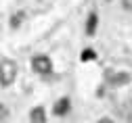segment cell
<instances>
[{
    "label": "cell",
    "mask_w": 132,
    "mask_h": 123,
    "mask_svg": "<svg viewBox=\"0 0 132 123\" xmlns=\"http://www.w3.org/2000/svg\"><path fill=\"white\" fill-rule=\"evenodd\" d=\"M21 21H23V13H15V15H13L11 25H13V27H17V25H21Z\"/></svg>",
    "instance_id": "cell-8"
},
{
    "label": "cell",
    "mask_w": 132,
    "mask_h": 123,
    "mask_svg": "<svg viewBox=\"0 0 132 123\" xmlns=\"http://www.w3.org/2000/svg\"><path fill=\"white\" fill-rule=\"evenodd\" d=\"M82 59H84V61H86V59H94V52H92V50H84Z\"/></svg>",
    "instance_id": "cell-11"
},
{
    "label": "cell",
    "mask_w": 132,
    "mask_h": 123,
    "mask_svg": "<svg viewBox=\"0 0 132 123\" xmlns=\"http://www.w3.org/2000/svg\"><path fill=\"white\" fill-rule=\"evenodd\" d=\"M94 29H96V15L92 13V15L88 17V25H86V33H88V36H92V33H94Z\"/></svg>",
    "instance_id": "cell-6"
},
{
    "label": "cell",
    "mask_w": 132,
    "mask_h": 123,
    "mask_svg": "<svg viewBox=\"0 0 132 123\" xmlns=\"http://www.w3.org/2000/svg\"><path fill=\"white\" fill-rule=\"evenodd\" d=\"M122 113H124L126 121H132V100H128V102L124 104V109H122Z\"/></svg>",
    "instance_id": "cell-7"
},
{
    "label": "cell",
    "mask_w": 132,
    "mask_h": 123,
    "mask_svg": "<svg viewBox=\"0 0 132 123\" xmlns=\"http://www.w3.org/2000/svg\"><path fill=\"white\" fill-rule=\"evenodd\" d=\"M98 123H113V121H111V119H101Z\"/></svg>",
    "instance_id": "cell-12"
},
{
    "label": "cell",
    "mask_w": 132,
    "mask_h": 123,
    "mask_svg": "<svg viewBox=\"0 0 132 123\" xmlns=\"http://www.w3.org/2000/svg\"><path fill=\"white\" fill-rule=\"evenodd\" d=\"M29 123H46V115H44V109L42 107H36L34 111L29 113Z\"/></svg>",
    "instance_id": "cell-4"
},
{
    "label": "cell",
    "mask_w": 132,
    "mask_h": 123,
    "mask_svg": "<svg viewBox=\"0 0 132 123\" xmlns=\"http://www.w3.org/2000/svg\"><path fill=\"white\" fill-rule=\"evenodd\" d=\"M6 115H9L6 107H2V104H0V121H2V119H6Z\"/></svg>",
    "instance_id": "cell-10"
},
{
    "label": "cell",
    "mask_w": 132,
    "mask_h": 123,
    "mask_svg": "<svg viewBox=\"0 0 132 123\" xmlns=\"http://www.w3.org/2000/svg\"><path fill=\"white\" fill-rule=\"evenodd\" d=\"M107 79L111 81V86H122V83H128L130 81V75L128 73H113V71H109L107 73Z\"/></svg>",
    "instance_id": "cell-3"
},
{
    "label": "cell",
    "mask_w": 132,
    "mask_h": 123,
    "mask_svg": "<svg viewBox=\"0 0 132 123\" xmlns=\"http://www.w3.org/2000/svg\"><path fill=\"white\" fill-rule=\"evenodd\" d=\"M31 67H34L38 73H51L53 71V63H51L48 56H36L31 61Z\"/></svg>",
    "instance_id": "cell-2"
},
{
    "label": "cell",
    "mask_w": 132,
    "mask_h": 123,
    "mask_svg": "<svg viewBox=\"0 0 132 123\" xmlns=\"http://www.w3.org/2000/svg\"><path fill=\"white\" fill-rule=\"evenodd\" d=\"M15 77H17V65H15V61H11V59L0 61V83L6 88L15 81Z\"/></svg>",
    "instance_id": "cell-1"
},
{
    "label": "cell",
    "mask_w": 132,
    "mask_h": 123,
    "mask_svg": "<svg viewBox=\"0 0 132 123\" xmlns=\"http://www.w3.org/2000/svg\"><path fill=\"white\" fill-rule=\"evenodd\" d=\"M122 6H124L128 13H132V0H122Z\"/></svg>",
    "instance_id": "cell-9"
},
{
    "label": "cell",
    "mask_w": 132,
    "mask_h": 123,
    "mask_svg": "<svg viewBox=\"0 0 132 123\" xmlns=\"http://www.w3.org/2000/svg\"><path fill=\"white\" fill-rule=\"evenodd\" d=\"M69 111V100L67 98H61L57 104H55V115H65Z\"/></svg>",
    "instance_id": "cell-5"
}]
</instances>
